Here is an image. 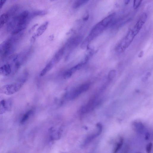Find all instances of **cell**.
<instances>
[{
	"label": "cell",
	"instance_id": "cell-13",
	"mask_svg": "<svg viewBox=\"0 0 153 153\" xmlns=\"http://www.w3.org/2000/svg\"><path fill=\"white\" fill-rule=\"evenodd\" d=\"M10 16L7 12L2 14L0 17V27L2 28L9 20Z\"/></svg>",
	"mask_w": 153,
	"mask_h": 153
},
{
	"label": "cell",
	"instance_id": "cell-20",
	"mask_svg": "<svg viewBox=\"0 0 153 153\" xmlns=\"http://www.w3.org/2000/svg\"><path fill=\"white\" fill-rule=\"evenodd\" d=\"M123 139L121 138L119 142L117 143L116 147L115 148L114 153H116L121 148L123 143Z\"/></svg>",
	"mask_w": 153,
	"mask_h": 153
},
{
	"label": "cell",
	"instance_id": "cell-2",
	"mask_svg": "<svg viewBox=\"0 0 153 153\" xmlns=\"http://www.w3.org/2000/svg\"><path fill=\"white\" fill-rule=\"evenodd\" d=\"M110 19L106 17L97 24L92 29L89 36L82 44V48L87 47L91 41L99 35L111 23Z\"/></svg>",
	"mask_w": 153,
	"mask_h": 153
},
{
	"label": "cell",
	"instance_id": "cell-6",
	"mask_svg": "<svg viewBox=\"0 0 153 153\" xmlns=\"http://www.w3.org/2000/svg\"><path fill=\"white\" fill-rule=\"evenodd\" d=\"M81 38L80 37H77L69 40L65 45L66 48L71 50L76 47L81 42Z\"/></svg>",
	"mask_w": 153,
	"mask_h": 153
},
{
	"label": "cell",
	"instance_id": "cell-7",
	"mask_svg": "<svg viewBox=\"0 0 153 153\" xmlns=\"http://www.w3.org/2000/svg\"><path fill=\"white\" fill-rule=\"evenodd\" d=\"M132 127L134 131L138 133H142L145 130L144 124L139 121H134L132 123Z\"/></svg>",
	"mask_w": 153,
	"mask_h": 153
},
{
	"label": "cell",
	"instance_id": "cell-26",
	"mask_svg": "<svg viewBox=\"0 0 153 153\" xmlns=\"http://www.w3.org/2000/svg\"><path fill=\"white\" fill-rule=\"evenodd\" d=\"M38 37L36 33H34L30 39V42L31 43H34L35 41L36 38Z\"/></svg>",
	"mask_w": 153,
	"mask_h": 153
},
{
	"label": "cell",
	"instance_id": "cell-5",
	"mask_svg": "<svg viewBox=\"0 0 153 153\" xmlns=\"http://www.w3.org/2000/svg\"><path fill=\"white\" fill-rule=\"evenodd\" d=\"M147 18V14L144 12L141 14L134 26L132 30L135 36L138 33L144 24L146 23Z\"/></svg>",
	"mask_w": 153,
	"mask_h": 153
},
{
	"label": "cell",
	"instance_id": "cell-10",
	"mask_svg": "<svg viewBox=\"0 0 153 153\" xmlns=\"http://www.w3.org/2000/svg\"><path fill=\"white\" fill-rule=\"evenodd\" d=\"M18 23V20L16 16L13 18L8 22L7 26V31L8 32H12L17 26Z\"/></svg>",
	"mask_w": 153,
	"mask_h": 153
},
{
	"label": "cell",
	"instance_id": "cell-8",
	"mask_svg": "<svg viewBox=\"0 0 153 153\" xmlns=\"http://www.w3.org/2000/svg\"><path fill=\"white\" fill-rule=\"evenodd\" d=\"M65 49L66 48L64 45L58 50L51 60L54 64L58 63L61 59L64 54Z\"/></svg>",
	"mask_w": 153,
	"mask_h": 153
},
{
	"label": "cell",
	"instance_id": "cell-22",
	"mask_svg": "<svg viewBox=\"0 0 153 153\" xmlns=\"http://www.w3.org/2000/svg\"><path fill=\"white\" fill-rule=\"evenodd\" d=\"M116 75V71L113 70H111L109 72L108 75V78L109 80H112L114 78Z\"/></svg>",
	"mask_w": 153,
	"mask_h": 153
},
{
	"label": "cell",
	"instance_id": "cell-14",
	"mask_svg": "<svg viewBox=\"0 0 153 153\" xmlns=\"http://www.w3.org/2000/svg\"><path fill=\"white\" fill-rule=\"evenodd\" d=\"M54 64L51 61L42 70L40 74V76L42 77L45 75L52 68Z\"/></svg>",
	"mask_w": 153,
	"mask_h": 153
},
{
	"label": "cell",
	"instance_id": "cell-28",
	"mask_svg": "<svg viewBox=\"0 0 153 153\" xmlns=\"http://www.w3.org/2000/svg\"><path fill=\"white\" fill-rule=\"evenodd\" d=\"M6 1H5V0H3V1L2 0V1H1V4H0V8H1V9L3 7Z\"/></svg>",
	"mask_w": 153,
	"mask_h": 153
},
{
	"label": "cell",
	"instance_id": "cell-3",
	"mask_svg": "<svg viewBox=\"0 0 153 153\" xmlns=\"http://www.w3.org/2000/svg\"><path fill=\"white\" fill-rule=\"evenodd\" d=\"M25 82V80H22L19 82L2 86L0 88V92L7 95L13 94L21 89Z\"/></svg>",
	"mask_w": 153,
	"mask_h": 153
},
{
	"label": "cell",
	"instance_id": "cell-23",
	"mask_svg": "<svg viewBox=\"0 0 153 153\" xmlns=\"http://www.w3.org/2000/svg\"><path fill=\"white\" fill-rule=\"evenodd\" d=\"M72 74V72L69 70L64 73V78L65 79H68L71 76Z\"/></svg>",
	"mask_w": 153,
	"mask_h": 153
},
{
	"label": "cell",
	"instance_id": "cell-18",
	"mask_svg": "<svg viewBox=\"0 0 153 153\" xmlns=\"http://www.w3.org/2000/svg\"><path fill=\"white\" fill-rule=\"evenodd\" d=\"M88 1H85V0H79V1H76L73 5V8L74 9H77L87 3Z\"/></svg>",
	"mask_w": 153,
	"mask_h": 153
},
{
	"label": "cell",
	"instance_id": "cell-12",
	"mask_svg": "<svg viewBox=\"0 0 153 153\" xmlns=\"http://www.w3.org/2000/svg\"><path fill=\"white\" fill-rule=\"evenodd\" d=\"M48 24V22L46 21L38 28L35 33L37 37L42 35L44 33L47 29Z\"/></svg>",
	"mask_w": 153,
	"mask_h": 153
},
{
	"label": "cell",
	"instance_id": "cell-32",
	"mask_svg": "<svg viewBox=\"0 0 153 153\" xmlns=\"http://www.w3.org/2000/svg\"><path fill=\"white\" fill-rule=\"evenodd\" d=\"M130 1H125V4H126V5H127V4H129V2H130Z\"/></svg>",
	"mask_w": 153,
	"mask_h": 153
},
{
	"label": "cell",
	"instance_id": "cell-24",
	"mask_svg": "<svg viewBox=\"0 0 153 153\" xmlns=\"http://www.w3.org/2000/svg\"><path fill=\"white\" fill-rule=\"evenodd\" d=\"M152 147V143H148L146 146V151L147 153H150Z\"/></svg>",
	"mask_w": 153,
	"mask_h": 153
},
{
	"label": "cell",
	"instance_id": "cell-30",
	"mask_svg": "<svg viewBox=\"0 0 153 153\" xmlns=\"http://www.w3.org/2000/svg\"><path fill=\"white\" fill-rule=\"evenodd\" d=\"M143 55V51H141L138 55V57L140 58Z\"/></svg>",
	"mask_w": 153,
	"mask_h": 153
},
{
	"label": "cell",
	"instance_id": "cell-21",
	"mask_svg": "<svg viewBox=\"0 0 153 153\" xmlns=\"http://www.w3.org/2000/svg\"><path fill=\"white\" fill-rule=\"evenodd\" d=\"M142 1L140 0H135L133 1V7L134 9H137L141 4Z\"/></svg>",
	"mask_w": 153,
	"mask_h": 153
},
{
	"label": "cell",
	"instance_id": "cell-11",
	"mask_svg": "<svg viewBox=\"0 0 153 153\" xmlns=\"http://www.w3.org/2000/svg\"><path fill=\"white\" fill-rule=\"evenodd\" d=\"M12 72L11 67L10 64H5L0 68V73L4 76H7L10 75Z\"/></svg>",
	"mask_w": 153,
	"mask_h": 153
},
{
	"label": "cell",
	"instance_id": "cell-1",
	"mask_svg": "<svg viewBox=\"0 0 153 153\" xmlns=\"http://www.w3.org/2000/svg\"><path fill=\"white\" fill-rule=\"evenodd\" d=\"M13 35L1 44L0 48L1 59L6 58L13 52L15 45L22 36L20 34Z\"/></svg>",
	"mask_w": 153,
	"mask_h": 153
},
{
	"label": "cell",
	"instance_id": "cell-4",
	"mask_svg": "<svg viewBox=\"0 0 153 153\" xmlns=\"http://www.w3.org/2000/svg\"><path fill=\"white\" fill-rule=\"evenodd\" d=\"M135 36L132 29L130 30L117 46V51L119 53L124 52L130 45Z\"/></svg>",
	"mask_w": 153,
	"mask_h": 153
},
{
	"label": "cell",
	"instance_id": "cell-15",
	"mask_svg": "<svg viewBox=\"0 0 153 153\" xmlns=\"http://www.w3.org/2000/svg\"><path fill=\"white\" fill-rule=\"evenodd\" d=\"M7 102V101L4 100H2L1 102L0 111H1V114L5 113L9 109V107Z\"/></svg>",
	"mask_w": 153,
	"mask_h": 153
},
{
	"label": "cell",
	"instance_id": "cell-25",
	"mask_svg": "<svg viewBox=\"0 0 153 153\" xmlns=\"http://www.w3.org/2000/svg\"><path fill=\"white\" fill-rule=\"evenodd\" d=\"M38 24L36 23L33 25L29 31V34H31L35 30V28L38 26Z\"/></svg>",
	"mask_w": 153,
	"mask_h": 153
},
{
	"label": "cell",
	"instance_id": "cell-9",
	"mask_svg": "<svg viewBox=\"0 0 153 153\" xmlns=\"http://www.w3.org/2000/svg\"><path fill=\"white\" fill-rule=\"evenodd\" d=\"M89 84L86 83L83 85L79 87L74 92L72 95V98H75L82 93L86 91L89 88Z\"/></svg>",
	"mask_w": 153,
	"mask_h": 153
},
{
	"label": "cell",
	"instance_id": "cell-17",
	"mask_svg": "<svg viewBox=\"0 0 153 153\" xmlns=\"http://www.w3.org/2000/svg\"><path fill=\"white\" fill-rule=\"evenodd\" d=\"M32 113L33 111L32 110H29L26 113L22 118L20 121V123L21 124H23L26 122L32 114Z\"/></svg>",
	"mask_w": 153,
	"mask_h": 153
},
{
	"label": "cell",
	"instance_id": "cell-27",
	"mask_svg": "<svg viewBox=\"0 0 153 153\" xmlns=\"http://www.w3.org/2000/svg\"><path fill=\"white\" fill-rule=\"evenodd\" d=\"M150 137V134L148 132L146 133L145 135V138L146 140H148L149 139Z\"/></svg>",
	"mask_w": 153,
	"mask_h": 153
},
{
	"label": "cell",
	"instance_id": "cell-19",
	"mask_svg": "<svg viewBox=\"0 0 153 153\" xmlns=\"http://www.w3.org/2000/svg\"><path fill=\"white\" fill-rule=\"evenodd\" d=\"M48 13L45 10H38L34 12L31 14L33 17L37 16H43L45 15Z\"/></svg>",
	"mask_w": 153,
	"mask_h": 153
},
{
	"label": "cell",
	"instance_id": "cell-16",
	"mask_svg": "<svg viewBox=\"0 0 153 153\" xmlns=\"http://www.w3.org/2000/svg\"><path fill=\"white\" fill-rule=\"evenodd\" d=\"M19 6L17 5H15L11 7L7 11L10 17L14 16L19 9Z\"/></svg>",
	"mask_w": 153,
	"mask_h": 153
},
{
	"label": "cell",
	"instance_id": "cell-33",
	"mask_svg": "<svg viewBox=\"0 0 153 153\" xmlns=\"http://www.w3.org/2000/svg\"><path fill=\"white\" fill-rule=\"evenodd\" d=\"M141 153V152H138V153Z\"/></svg>",
	"mask_w": 153,
	"mask_h": 153
},
{
	"label": "cell",
	"instance_id": "cell-29",
	"mask_svg": "<svg viewBox=\"0 0 153 153\" xmlns=\"http://www.w3.org/2000/svg\"><path fill=\"white\" fill-rule=\"evenodd\" d=\"M89 18V14L87 13L86 14V15L84 18L83 20L84 21H86L88 20Z\"/></svg>",
	"mask_w": 153,
	"mask_h": 153
},
{
	"label": "cell",
	"instance_id": "cell-31",
	"mask_svg": "<svg viewBox=\"0 0 153 153\" xmlns=\"http://www.w3.org/2000/svg\"><path fill=\"white\" fill-rule=\"evenodd\" d=\"M54 36L53 35H52L51 36H50V37H49V40H52L53 39H54Z\"/></svg>",
	"mask_w": 153,
	"mask_h": 153
}]
</instances>
